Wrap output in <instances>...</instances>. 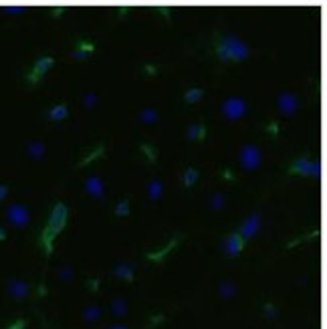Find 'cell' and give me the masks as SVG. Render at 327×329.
I'll return each mask as SVG.
<instances>
[{
    "label": "cell",
    "instance_id": "6da1fadb",
    "mask_svg": "<svg viewBox=\"0 0 327 329\" xmlns=\"http://www.w3.org/2000/svg\"><path fill=\"white\" fill-rule=\"evenodd\" d=\"M216 55L222 63L246 61L248 55H250V49L243 39L234 37V35H225V37H220V41L216 44Z\"/></svg>",
    "mask_w": 327,
    "mask_h": 329
},
{
    "label": "cell",
    "instance_id": "7a4b0ae2",
    "mask_svg": "<svg viewBox=\"0 0 327 329\" xmlns=\"http://www.w3.org/2000/svg\"><path fill=\"white\" fill-rule=\"evenodd\" d=\"M65 222H67V206L63 202H59V204H55L47 226H44V230H42V238H41V245H42V248H44L47 255H51V250H53L51 243H53V238L59 236V232L63 230Z\"/></svg>",
    "mask_w": 327,
    "mask_h": 329
},
{
    "label": "cell",
    "instance_id": "3957f363",
    "mask_svg": "<svg viewBox=\"0 0 327 329\" xmlns=\"http://www.w3.org/2000/svg\"><path fill=\"white\" fill-rule=\"evenodd\" d=\"M239 160H241L243 170H246V172H255V170L261 166V162H263L261 149H259L257 145H252V144H245V145L241 147Z\"/></svg>",
    "mask_w": 327,
    "mask_h": 329
},
{
    "label": "cell",
    "instance_id": "277c9868",
    "mask_svg": "<svg viewBox=\"0 0 327 329\" xmlns=\"http://www.w3.org/2000/svg\"><path fill=\"white\" fill-rule=\"evenodd\" d=\"M220 111L228 122H236L246 113V101L241 97H228L225 103L220 105Z\"/></svg>",
    "mask_w": 327,
    "mask_h": 329
},
{
    "label": "cell",
    "instance_id": "5b68a950",
    "mask_svg": "<svg viewBox=\"0 0 327 329\" xmlns=\"http://www.w3.org/2000/svg\"><path fill=\"white\" fill-rule=\"evenodd\" d=\"M6 220L12 224L14 228H24L28 222H31V212L26 210V206L19 204V202H14L6 208Z\"/></svg>",
    "mask_w": 327,
    "mask_h": 329
},
{
    "label": "cell",
    "instance_id": "8992f818",
    "mask_svg": "<svg viewBox=\"0 0 327 329\" xmlns=\"http://www.w3.org/2000/svg\"><path fill=\"white\" fill-rule=\"evenodd\" d=\"M53 65H55V59H53V57H49V55L39 57L37 61H35V65H33V69L28 71L26 81L31 83V85H37V83L42 79V75H47V71H49Z\"/></svg>",
    "mask_w": 327,
    "mask_h": 329
},
{
    "label": "cell",
    "instance_id": "52a82bcc",
    "mask_svg": "<svg viewBox=\"0 0 327 329\" xmlns=\"http://www.w3.org/2000/svg\"><path fill=\"white\" fill-rule=\"evenodd\" d=\"M277 107H279V111L283 113V115L291 117V115L297 113V109H299V101H297V97H295L293 93L281 91V93L277 95Z\"/></svg>",
    "mask_w": 327,
    "mask_h": 329
},
{
    "label": "cell",
    "instance_id": "ba28073f",
    "mask_svg": "<svg viewBox=\"0 0 327 329\" xmlns=\"http://www.w3.org/2000/svg\"><path fill=\"white\" fill-rule=\"evenodd\" d=\"M259 226H261V214L255 212V214H250V216L241 224L239 236L243 238V241H248V238H252V236L259 232Z\"/></svg>",
    "mask_w": 327,
    "mask_h": 329
},
{
    "label": "cell",
    "instance_id": "9c48e42d",
    "mask_svg": "<svg viewBox=\"0 0 327 329\" xmlns=\"http://www.w3.org/2000/svg\"><path fill=\"white\" fill-rule=\"evenodd\" d=\"M222 247H225V252L228 257H239L241 255V250L245 247V241L239 236V232H232L225 238V243H222Z\"/></svg>",
    "mask_w": 327,
    "mask_h": 329
},
{
    "label": "cell",
    "instance_id": "30bf717a",
    "mask_svg": "<svg viewBox=\"0 0 327 329\" xmlns=\"http://www.w3.org/2000/svg\"><path fill=\"white\" fill-rule=\"evenodd\" d=\"M6 291L14 301H20V299H24L28 295V283H24L20 279H10L6 283Z\"/></svg>",
    "mask_w": 327,
    "mask_h": 329
},
{
    "label": "cell",
    "instance_id": "8fae6325",
    "mask_svg": "<svg viewBox=\"0 0 327 329\" xmlns=\"http://www.w3.org/2000/svg\"><path fill=\"white\" fill-rule=\"evenodd\" d=\"M85 192L89 194V196L97 198V200H103V198H105L103 182H101V178H97V176H89L87 180H85Z\"/></svg>",
    "mask_w": 327,
    "mask_h": 329
},
{
    "label": "cell",
    "instance_id": "7c38bea8",
    "mask_svg": "<svg viewBox=\"0 0 327 329\" xmlns=\"http://www.w3.org/2000/svg\"><path fill=\"white\" fill-rule=\"evenodd\" d=\"M95 51V44L93 42H87V41H79L77 44V49L73 51V59H77V61H85V59L89 57V53H93Z\"/></svg>",
    "mask_w": 327,
    "mask_h": 329
},
{
    "label": "cell",
    "instance_id": "4fadbf2b",
    "mask_svg": "<svg viewBox=\"0 0 327 329\" xmlns=\"http://www.w3.org/2000/svg\"><path fill=\"white\" fill-rule=\"evenodd\" d=\"M307 168H309V158L307 156H299L289 166V174H301V176H305Z\"/></svg>",
    "mask_w": 327,
    "mask_h": 329
},
{
    "label": "cell",
    "instance_id": "5bb4252c",
    "mask_svg": "<svg viewBox=\"0 0 327 329\" xmlns=\"http://www.w3.org/2000/svg\"><path fill=\"white\" fill-rule=\"evenodd\" d=\"M67 113H69L67 105H65V103H61V105H53L47 111V119H49V122H61V119L67 117Z\"/></svg>",
    "mask_w": 327,
    "mask_h": 329
},
{
    "label": "cell",
    "instance_id": "9a60e30c",
    "mask_svg": "<svg viewBox=\"0 0 327 329\" xmlns=\"http://www.w3.org/2000/svg\"><path fill=\"white\" fill-rule=\"evenodd\" d=\"M26 154L31 156L33 160H42V156L47 154V147H44L42 142H31L26 145Z\"/></svg>",
    "mask_w": 327,
    "mask_h": 329
},
{
    "label": "cell",
    "instance_id": "2e32d148",
    "mask_svg": "<svg viewBox=\"0 0 327 329\" xmlns=\"http://www.w3.org/2000/svg\"><path fill=\"white\" fill-rule=\"evenodd\" d=\"M186 136H188V140H194V142L204 140V138H206V127H204V123H192V125L188 127V131H186Z\"/></svg>",
    "mask_w": 327,
    "mask_h": 329
},
{
    "label": "cell",
    "instance_id": "e0dca14e",
    "mask_svg": "<svg viewBox=\"0 0 327 329\" xmlns=\"http://www.w3.org/2000/svg\"><path fill=\"white\" fill-rule=\"evenodd\" d=\"M115 277H120V279H125V281H133V267L127 265V263H120L115 267Z\"/></svg>",
    "mask_w": 327,
    "mask_h": 329
},
{
    "label": "cell",
    "instance_id": "ac0fdd59",
    "mask_svg": "<svg viewBox=\"0 0 327 329\" xmlns=\"http://www.w3.org/2000/svg\"><path fill=\"white\" fill-rule=\"evenodd\" d=\"M208 204H210L212 210H222L226 204V198H225V194H220V192H212L210 194V198H208Z\"/></svg>",
    "mask_w": 327,
    "mask_h": 329
},
{
    "label": "cell",
    "instance_id": "d6986e66",
    "mask_svg": "<svg viewBox=\"0 0 327 329\" xmlns=\"http://www.w3.org/2000/svg\"><path fill=\"white\" fill-rule=\"evenodd\" d=\"M147 196H150V200H160V196H162V182L160 180L147 182Z\"/></svg>",
    "mask_w": 327,
    "mask_h": 329
},
{
    "label": "cell",
    "instance_id": "ffe728a7",
    "mask_svg": "<svg viewBox=\"0 0 327 329\" xmlns=\"http://www.w3.org/2000/svg\"><path fill=\"white\" fill-rule=\"evenodd\" d=\"M99 317H101V309H99L97 305H91V307H87V309L83 311V319H85L87 323H95Z\"/></svg>",
    "mask_w": 327,
    "mask_h": 329
},
{
    "label": "cell",
    "instance_id": "44dd1931",
    "mask_svg": "<svg viewBox=\"0 0 327 329\" xmlns=\"http://www.w3.org/2000/svg\"><path fill=\"white\" fill-rule=\"evenodd\" d=\"M111 313L115 317H123L125 313H127V303H125V299H115L113 305H111Z\"/></svg>",
    "mask_w": 327,
    "mask_h": 329
},
{
    "label": "cell",
    "instance_id": "7402d4cb",
    "mask_svg": "<svg viewBox=\"0 0 327 329\" xmlns=\"http://www.w3.org/2000/svg\"><path fill=\"white\" fill-rule=\"evenodd\" d=\"M234 291H236V287L232 285L230 281H222L220 287H218V295H220L222 299H230V297L234 295Z\"/></svg>",
    "mask_w": 327,
    "mask_h": 329
},
{
    "label": "cell",
    "instance_id": "603a6c76",
    "mask_svg": "<svg viewBox=\"0 0 327 329\" xmlns=\"http://www.w3.org/2000/svg\"><path fill=\"white\" fill-rule=\"evenodd\" d=\"M140 122H142V123H156V122H158V111L152 109V107H145V109L140 113Z\"/></svg>",
    "mask_w": 327,
    "mask_h": 329
},
{
    "label": "cell",
    "instance_id": "cb8c5ba5",
    "mask_svg": "<svg viewBox=\"0 0 327 329\" xmlns=\"http://www.w3.org/2000/svg\"><path fill=\"white\" fill-rule=\"evenodd\" d=\"M196 180H198V172H196L194 168L184 170V186H186V188L194 186V184H196Z\"/></svg>",
    "mask_w": 327,
    "mask_h": 329
},
{
    "label": "cell",
    "instance_id": "d4e9b609",
    "mask_svg": "<svg viewBox=\"0 0 327 329\" xmlns=\"http://www.w3.org/2000/svg\"><path fill=\"white\" fill-rule=\"evenodd\" d=\"M202 95H204L202 89H190V91H186L184 99H186L188 103H196V101H200V99H202Z\"/></svg>",
    "mask_w": 327,
    "mask_h": 329
},
{
    "label": "cell",
    "instance_id": "484cf974",
    "mask_svg": "<svg viewBox=\"0 0 327 329\" xmlns=\"http://www.w3.org/2000/svg\"><path fill=\"white\" fill-rule=\"evenodd\" d=\"M83 105H85L87 109H93V107L97 105V95H95L93 91H87L85 97H83Z\"/></svg>",
    "mask_w": 327,
    "mask_h": 329
},
{
    "label": "cell",
    "instance_id": "4316f807",
    "mask_svg": "<svg viewBox=\"0 0 327 329\" xmlns=\"http://www.w3.org/2000/svg\"><path fill=\"white\" fill-rule=\"evenodd\" d=\"M127 214H129V202H127V200L117 202V206H115V216H127Z\"/></svg>",
    "mask_w": 327,
    "mask_h": 329
},
{
    "label": "cell",
    "instance_id": "83f0119b",
    "mask_svg": "<svg viewBox=\"0 0 327 329\" xmlns=\"http://www.w3.org/2000/svg\"><path fill=\"white\" fill-rule=\"evenodd\" d=\"M103 149H105V145H103V144H99L95 149H93V152L91 154H89L81 164H79V166H85V164H89V162H91V160H95V158H99V154H103Z\"/></svg>",
    "mask_w": 327,
    "mask_h": 329
},
{
    "label": "cell",
    "instance_id": "f1b7e54d",
    "mask_svg": "<svg viewBox=\"0 0 327 329\" xmlns=\"http://www.w3.org/2000/svg\"><path fill=\"white\" fill-rule=\"evenodd\" d=\"M57 275H59V279H61V281H65V283H67V281H71V279H73V268H71L69 265H65V267L59 268V273H57Z\"/></svg>",
    "mask_w": 327,
    "mask_h": 329
},
{
    "label": "cell",
    "instance_id": "f546056e",
    "mask_svg": "<svg viewBox=\"0 0 327 329\" xmlns=\"http://www.w3.org/2000/svg\"><path fill=\"white\" fill-rule=\"evenodd\" d=\"M319 172H321L319 162H311V160H309V168H307V174H305V176H311V178H319Z\"/></svg>",
    "mask_w": 327,
    "mask_h": 329
},
{
    "label": "cell",
    "instance_id": "4dcf8cb0",
    "mask_svg": "<svg viewBox=\"0 0 327 329\" xmlns=\"http://www.w3.org/2000/svg\"><path fill=\"white\" fill-rule=\"evenodd\" d=\"M142 152L147 156V160H150V162H156V158H158V149L156 147H152L150 144H145V145H142Z\"/></svg>",
    "mask_w": 327,
    "mask_h": 329
},
{
    "label": "cell",
    "instance_id": "1f68e13d",
    "mask_svg": "<svg viewBox=\"0 0 327 329\" xmlns=\"http://www.w3.org/2000/svg\"><path fill=\"white\" fill-rule=\"evenodd\" d=\"M265 315H266V319H277V309H275L273 303H266L265 305Z\"/></svg>",
    "mask_w": 327,
    "mask_h": 329
},
{
    "label": "cell",
    "instance_id": "d6a6232c",
    "mask_svg": "<svg viewBox=\"0 0 327 329\" xmlns=\"http://www.w3.org/2000/svg\"><path fill=\"white\" fill-rule=\"evenodd\" d=\"M4 12H6V14H22L24 8H22V6H6Z\"/></svg>",
    "mask_w": 327,
    "mask_h": 329
},
{
    "label": "cell",
    "instance_id": "836d02e7",
    "mask_svg": "<svg viewBox=\"0 0 327 329\" xmlns=\"http://www.w3.org/2000/svg\"><path fill=\"white\" fill-rule=\"evenodd\" d=\"M6 194H8V186H4V184H0V202H2V200L6 198Z\"/></svg>",
    "mask_w": 327,
    "mask_h": 329
},
{
    "label": "cell",
    "instance_id": "e575fe53",
    "mask_svg": "<svg viewBox=\"0 0 327 329\" xmlns=\"http://www.w3.org/2000/svg\"><path fill=\"white\" fill-rule=\"evenodd\" d=\"M24 327V319H19L17 323H14V325H10L8 329H22Z\"/></svg>",
    "mask_w": 327,
    "mask_h": 329
},
{
    "label": "cell",
    "instance_id": "d590c367",
    "mask_svg": "<svg viewBox=\"0 0 327 329\" xmlns=\"http://www.w3.org/2000/svg\"><path fill=\"white\" fill-rule=\"evenodd\" d=\"M87 285H89V289H93V291H97V279H93V281H89V283H87Z\"/></svg>",
    "mask_w": 327,
    "mask_h": 329
},
{
    "label": "cell",
    "instance_id": "8d00e7d4",
    "mask_svg": "<svg viewBox=\"0 0 327 329\" xmlns=\"http://www.w3.org/2000/svg\"><path fill=\"white\" fill-rule=\"evenodd\" d=\"M6 238V230H4V226H0V241H4Z\"/></svg>",
    "mask_w": 327,
    "mask_h": 329
},
{
    "label": "cell",
    "instance_id": "74e56055",
    "mask_svg": "<svg viewBox=\"0 0 327 329\" xmlns=\"http://www.w3.org/2000/svg\"><path fill=\"white\" fill-rule=\"evenodd\" d=\"M109 329H127V327H123V325H113V327H109Z\"/></svg>",
    "mask_w": 327,
    "mask_h": 329
}]
</instances>
